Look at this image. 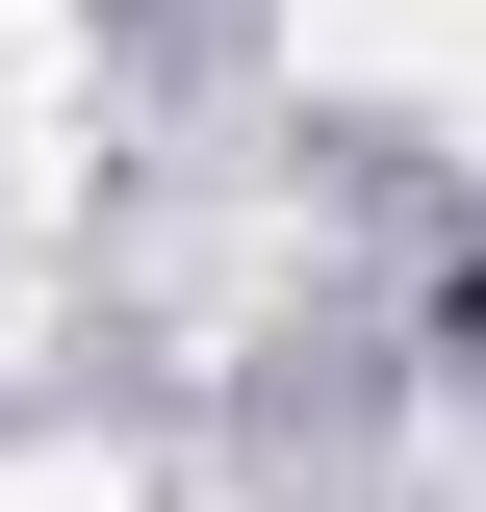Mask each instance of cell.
<instances>
[{"instance_id": "cell-1", "label": "cell", "mask_w": 486, "mask_h": 512, "mask_svg": "<svg viewBox=\"0 0 486 512\" xmlns=\"http://www.w3.org/2000/svg\"><path fill=\"white\" fill-rule=\"evenodd\" d=\"M282 52L333 77V103H410L435 77V0H282Z\"/></svg>"}, {"instance_id": "cell-2", "label": "cell", "mask_w": 486, "mask_h": 512, "mask_svg": "<svg viewBox=\"0 0 486 512\" xmlns=\"http://www.w3.org/2000/svg\"><path fill=\"white\" fill-rule=\"evenodd\" d=\"M0 512H154V487H128L103 436H0Z\"/></svg>"}]
</instances>
